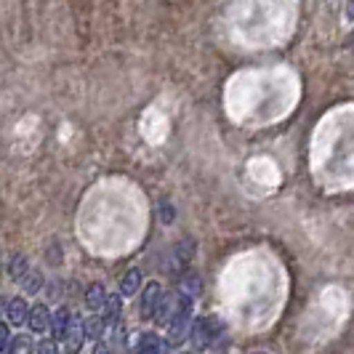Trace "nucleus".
Listing matches in <instances>:
<instances>
[{"label": "nucleus", "instance_id": "f8f14e48", "mask_svg": "<svg viewBox=\"0 0 354 354\" xmlns=\"http://www.w3.org/2000/svg\"><path fill=\"white\" fill-rule=\"evenodd\" d=\"M104 319H88L86 322V336L88 338H102V333H104Z\"/></svg>", "mask_w": 354, "mask_h": 354}, {"label": "nucleus", "instance_id": "ddd939ff", "mask_svg": "<svg viewBox=\"0 0 354 354\" xmlns=\"http://www.w3.org/2000/svg\"><path fill=\"white\" fill-rule=\"evenodd\" d=\"M24 274H27V259H24V256H17L14 264H11V277L19 280V277H24Z\"/></svg>", "mask_w": 354, "mask_h": 354}, {"label": "nucleus", "instance_id": "20e7f679", "mask_svg": "<svg viewBox=\"0 0 354 354\" xmlns=\"http://www.w3.org/2000/svg\"><path fill=\"white\" fill-rule=\"evenodd\" d=\"M70 325H72V312L67 306H59L56 312L51 315V333L56 341H64L67 333H70Z\"/></svg>", "mask_w": 354, "mask_h": 354}, {"label": "nucleus", "instance_id": "f257e3e1", "mask_svg": "<svg viewBox=\"0 0 354 354\" xmlns=\"http://www.w3.org/2000/svg\"><path fill=\"white\" fill-rule=\"evenodd\" d=\"M189 319H192V296L181 293L178 296V306L174 309V317L168 322V346H181L189 338Z\"/></svg>", "mask_w": 354, "mask_h": 354}, {"label": "nucleus", "instance_id": "a211bd4d", "mask_svg": "<svg viewBox=\"0 0 354 354\" xmlns=\"http://www.w3.org/2000/svg\"><path fill=\"white\" fill-rule=\"evenodd\" d=\"M53 349H56L53 344H40V352H53Z\"/></svg>", "mask_w": 354, "mask_h": 354}, {"label": "nucleus", "instance_id": "6e6552de", "mask_svg": "<svg viewBox=\"0 0 354 354\" xmlns=\"http://www.w3.org/2000/svg\"><path fill=\"white\" fill-rule=\"evenodd\" d=\"M106 301V290L102 283H91L88 290H86V304H88V309H102Z\"/></svg>", "mask_w": 354, "mask_h": 354}, {"label": "nucleus", "instance_id": "7ed1b4c3", "mask_svg": "<svg viewBox=\"0 0 354 354\" xmlns=\"http://www.w3.org/2000/svg\"><path fill=\"white\" fill-rule=\"evenodd\" d=\"M27 325H30V330L32 333H46V330H51V312L43 306V304H37L30 309V315H27Z\"/></svg>", "mask_w": 354, "mask_h": 354}, {"label": "nucleus", "instance_id": "f3484780", "mask_svg": "<svg viewBox=\"0 0 354 354\" xmlns=\"http://www.w3.org/2000/svg\"><path fill=\"white\" fill-rule=\"evenodd\" d=\"M171 218H174V211H171V205H165V203H162V221L168 224Z\"/></svg>", "mask_w": 354, "mask_h": 354}, {"label": "nucleus", "instance_id": "9d476101", "mask_svg": "<svg viewBox=\"0 0 354 354\" xmlns=\"http://www.w3.org/2000/svg\"><path fill=\"white\" fill-rule=\"evenodd\" d=\"M171 312H174V309H171V301H168V299H160L158 309H155V322H158V325H168L171 317H174Z\"/></svg>", "mask_w": 354, "mask_h": 354}, {"label": "nucleus", "instance_id": "2eb2a0df", "mask_svg": "<svg viewBox=\"0 0 354 354\" xmlns=\"http://www.w3.org/2000/svg\"><path fill=\"white\" fill-rule=\"evenodd\" d=\"M8 349H11V352H30V341H27V338H17V341H14V344H8Z\"/></svg>", "mask_w": 354, "mask_h": 354}, {"label": "nucleus", "instance_id": "f03ea898", "mask_svg": "<svg viewBox=\"0 0 354 354\" xmlns=\"http://www.w3.org/2000/svg\"><path fill=\"white\" fill-rule=\"evenodd\" d=\"M221 330H224V322H221L218 317H200V319H195L189 336H192L197 349H205L213 338L221 336Z\"/></svg>", "mask_w": 354, "mask_h": 354}, {"label": "nucleus", "instance_id": "423d86ee", "mask_svg": "<svg viewBox=\"0 0 354 354\" xmlns=\"http://www.w3.org/2000/svg\"><path fill=\"white\" fill-rule=\"evenodd\" d=\"M6 315H8V322L21 325V322H27L30 306H27V301H24V299H11V301H8V309H6Z\"/></svg>", "mask_w": 354, "mask_h": 354}, {"label": "nucleus", "instance_id": "1a4fd4ad", "mask_svg": "<svg viewBox=\"0 0 354 354\" xmlns=\"http://www.w3.org/2000/svg\"><path fill=\"white\" fill-rule=\"evenodd\" d=\"M106 325H115L120 319V299L118 296H106L104 301V317H102Z\"/></svg>", "mask_w": 354, "mask_h": 354}, {"label": "nucleus", "instance_id": "4468645a", "mask_svg": "<svg viewBox=\"0 0 354 354\" xmlns=\"http://www.w3.org/2000/svg\"><path fill=\"white\" fill-rule=\"evenodd\" d=\"M8 341H11L8 325H6V322H0V352H6V349H8Z\"/></svg>", "mask_w": 354, "mask_h": 354}, {"label": "nucleus", "instance_id": "0eeeda50", "mask_svg": "<svg viewBox=\"0 0 354 354\" xmlns=\"http://www.w3.org/2000/svg\"><path fill=\"white\" fill-rule=\"evenodd\" d=\"M139 288H142V272L139 269H128L120 277V293L123 296H133V293H139Z\"/></svg>", "mask_w": 354, "mask_h": 354}, {"label": "nucleus", "instance_id": "9b49d317", "mask_svg": "<svg viewBox=\"0 0 354 354\" xmlns=\"http://www.w3.org/2000/svg\"><path fill=\"white\" fill-rule=\"evenodd\" d=\"M136 349H139V352H162L165 346H162V344H160V341L152 336V333H147V336L139 341V346H136Z\"/></svg>", "mask_w": 354, "mask_h": 354}, {"label": "nucleus", "instance_id": "39448f33", "mask_svg": "<svg viewBox=\"0 0 354 354\" xmlns=\"http://www.w3.org/2000/svg\"><path fill=\"white\" fill-rule=\"evenodd\" d=\"M160 299H162V288L160 283H149L147 285V290L142 293V317H155V309H158Z\"/></svg>", "mask_w": 354, "mask_h": 354}, {"label": "nucleus", "instance_id": "dca6fc26", "mask_svg": "<svg viewBox=\"0 0 354 354\" xmlns=\"http://www.w3.org/2000/svg\"><path fill=\"white\" fill-rule=\"evenodd\" d=\"M40 283H43V277H40V272H32V274H30V280L24 283V288H27V290L32 293V290H37V288H40Z\"/></svg>", "mask_w": 354, "mask_h": 354}]
</instances>
